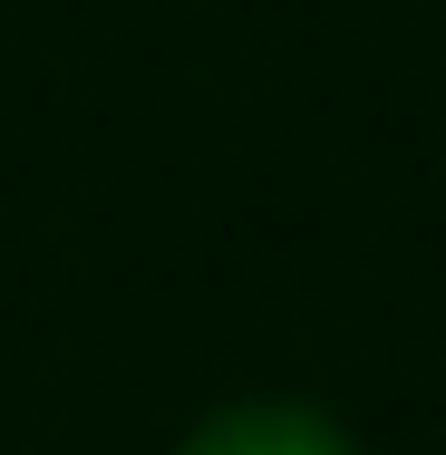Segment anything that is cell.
<instances>
[{
    "label": "cell",
    "mask_w": 446,
    "mask_h": 455,
    "mask_svg": "<svg viewBox=\"0 0 446 455\" xmlns=\"http://www.w3.org/2000/svg\"><path fill=\"white\" fill-rule=\"evenodd\" d=\"M175 455H359V446L320 417V407H281V397H263V407H223V417H204Z\"/></svg>",
    "instance_id": "6da1fadb"
}]
</instances>
